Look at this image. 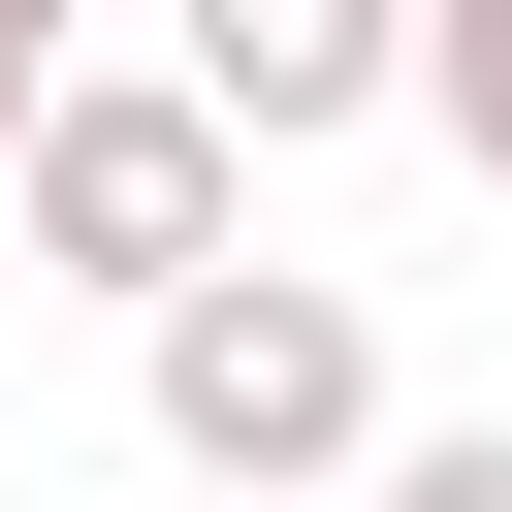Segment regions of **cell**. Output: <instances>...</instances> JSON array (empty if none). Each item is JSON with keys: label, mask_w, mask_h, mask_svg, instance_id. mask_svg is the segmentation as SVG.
<instances>
[{"label": "cell", "mask_w": 512, "mask_h": 512, "mask_svg": "<svg viewBox=\"0 0 512 512\" xmlns=\"http://www.w3.org/2000/svg\"><path fill=\"white\" fill-rule=\"evenodd\" d=\"M0 224H32V256L96 288V320H192V288L256 256V128H224L192 64H64V96H32V192H0Z\"/></svg>", "instance_id": "obj_2"}, {"label": "cell", "mask_w": 512, "mask_h": 512, "mask_svg": "<svg viewBox=\"0 0 512 512\" xmlns=\"http://www.w3.org/2000/svg\"><path fill=\"white\" fill-rule=\"evenodd\" d=\"M416 128H448V160L512 192V0H416Z\"/></svg>", "instance_id": "obj_4"}, {"label": "cell", "mask_w": 512, "mask_h": 512, "mask_svg": "<svg viewBox=\"0 0 512 512\" xmlns=\"http://www.w3.org/2000/svg\"><path fill=\"white\" fill-rule=\"evenodd\" d=\"M160 64H192L256 160H320V128H384V96H416V0H160Z\"/></svg>", "instance_id": "obj_3"}, {"label": "cell", "mask_w": 512, "mask_h": 512, "mask_svg": "<svg viewBox=\"0 0 512 512\" xmlns=\"http://www.w3.org/2000/svg\"><path fill=\"white\" fill-rule=\"evenodd\" d=\"M384 512H512V416H416V448H384Z\"/></svg>", "instance_id": "obj_5"}, {"label": "cell", "mask_w": 512, "mask_h": 512, "mask_svg": "<svg viewBox=\"0 0 512 512\" xmlns=\"http://www.w3.org/2000/svg\"><path fill=\"white\" fill-rule=\"evenodd\" d=\"M64 32H96V0H0V96H64Z\"/></svg>", "instance_id": "obj_6"}, {"label": "cell", "mask_w": 512, "mask_h": 512, "mask_svg": "<svg viewBox=\"0 0 512 512\" xmlns=\"http://www.w3.org/2000/svg\"><path fill=\"white\" fill-rule=\"evenodd\" d=\"M128 416H160V480L320 512V480H384V320H352L320 256H224L192 320H128Z\"/></svg>", "instance_id": "obj_1"}, {"label": "cell", "mask_w": 512, "mask_h": 512, "mask_svg": "<svg viewBox=\"0 0 512 512\" xmlns=\"http://www.w3.org/2000/svg\"><path fill=\"white\" fill-rule=\"evenodd\" d=\"M0 192H32V96H0Z\"/></svg>", "instance_id": "obj_7"}]
</instances>
